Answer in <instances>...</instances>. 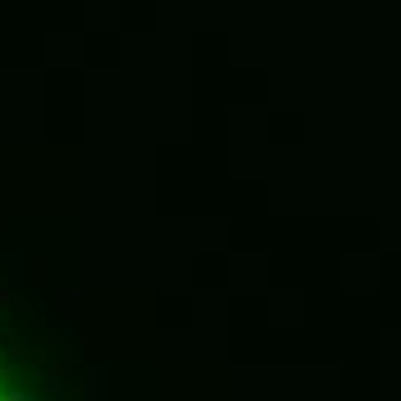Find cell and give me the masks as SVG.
Returning a JSON list of instances; mask_svg holds the SVG:
<instances>
[]
</instances>
